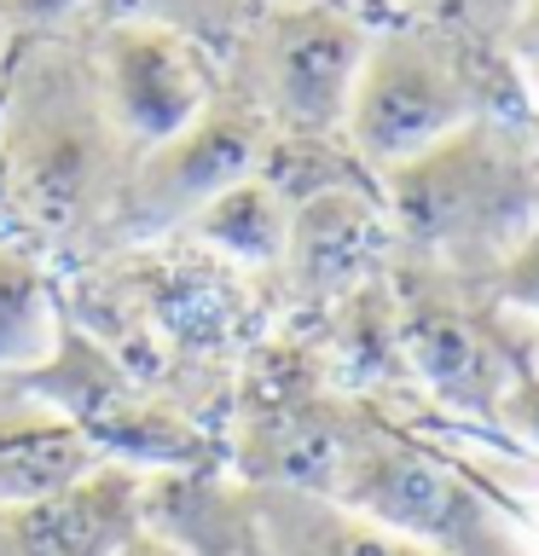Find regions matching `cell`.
Listing matches in <instances>:
<instances>
[{
    "instance_id": "d6986e66",
    "label": "cell",
    "mask_w": 539,
    "mask_h": 556,
    "mask_svg": "<svg viewBox=\"0 0 539 556\" xmlns=\"http://www.w3.org/2000/svg\"><path fill=\"white\" fill-rule=\"evenodd\" d=\"M116 556H180V551H174V545H163V539H156V533L146 528V533H134V539H128V545H122Z\"/></svg>"
},
{
    "instance_id": "9a60e30c",
    "label": "cell",
    "mask_w": 539,
    "mask_h": 556,
    "mask_svg": "<svg viewBox=\"0 0 539 556\" xmlns=\"http://www.w3.org/2000/svg\"><path fill=\"white\" fill-rule=\"evenodd\" d=\"M0 24H7L12 41L76 35L82 24H93V0H0Z\"/></svg>"
},
{
    "instance_id": "ac0fdd59",
    "label": "cell",
    "mask_w": 539,
    "mask_h": 556,
    "mask_svg": "<svg viewBox=\"0 0 539 556\" xmlns=\"http://www.w3.org/2000/svg\"><path fill=\"white\" fill-rule=\"evenodd\" d=\"M504 29H511V52H516L522 76H528V81L539 87V0H522Z\"/></svg>"
},
{
    "instance_id": "7402d4cb",
    "label": "cell",
    "mask_w": 539,
    "mask_h": 556,
    "mask_svg": "<svg viewBox=\"0 0 539 556\" xmlns=\"http://www.w3.org/2000/svg\"><path fill=\"white\" fill-rule=\"evenodd\" d=\"M7 52H12V35H7V24H0V70H7Z\"/></svg>"
},
{
    "instance_id": "8992f818",
    "label": "cell",
    "mask_w": 539,
    "mask_h": 556,
    "mask_svg": "<svg viewBox=\"0 0 539 556\" xmlns=\"http://www.w3.org/2000/svg\"><path fill=\"white\" fill-rule=\"evenodd\" d=\"M476 81L464 76V64L452 59L441 41L412 29L372 35L348 93L342 134L377 174L417 156L435 139H447L452 128H464L476 116Z\"/></svg>"
},
{
    "instance_id": "30bf717a",
    "label": "cell",
    "mask_w": 539,
    "mask_h": 556,
    "mask_svg": "<svg viewBox=\"0 0 539 556\" xmlns=\"http://www.w3.org/2000/svg\"><path fill=\"white\" fill-rule=\"evenodd\" d=\"M400 342H406V359L417 365V377L464 412H499L504 389L516 382L499 342L469 313L447 302H417L406 325H400Z\"/></svg>"
},
{
    "instance_id": "603a6c76",
    "label": "cell",
    "mask_w": 539,
    "mask_h": 556,
    "mask_svg": "<svg viewBox=\"0 0 539 556\" xmlns=\"http://www.w3.org/2000/svg\"><path fill=\"white\" fill-rule=\"evenodd\" d=\"M400 7H435V0H400Z\"/></svg>"
},
{
    "instance_id": "ffe728a7",
    "label": "cell",
    "mask_w": 539,
    "mask_h": 556,
    "mask_svg": "<svg viewBox=\"0 0 539 556\" xmlns=\"http://www.w3.org/2000/svg\"><path fill=\"white\" fill-rule=\"evenodd\" d=\"M469 12L481 17V24H511V12L522 7V0H464Z\"/></svg>"
},
{
    "instance_id": "3957f363",
    "label": "cell",
    "mask_w": 539,
    "mask_h": 556,
    "mask_svg": "<svg viewBox=\"0 0 539 556\" xmlns=\"http://www.w3.org/2000/svg\"><path fill=\"white\" fill-rule=\"evenodd\" d=\"M319 493L447 556H516L504 521L487 510L476 486H464L441 458L383 429H337Z\"/></svg>"
},
{
    "instance_id": "6da1fadb",
    "label": "cell",
    "mask_w": 539,
    "mask_h": 556,
    "mask_svg": "<svg viewBox=\"0 0 539 556\" xmlns=\"http://www.w3.org/2000/svg\"><path fill=\"white\" fill-rule=\"evenodd\" d=\"M128 168L134 151L104 111L87 41H12L0 70V191L17 215L52 238L111 226Z\"/></svg>"
},
{
    "instance_id": "44dd1931",
    "label": "cell",
    "mask_w": 539,
    "mask_h": 556,
    "mask_svg": "<svg viewBox=\"0 0 539 556\" xmlns=\"http://www.w3.org/2000/svg\"><path fill=\"white\" fill-rule=\"evenodd\" d=\"M522 528H528V539H534V556H539V504L528 510V521H522Z\"/></svg>"
},
{
    "instance_id": "4fadbf2b",
    "label": "cell",
    "mask_w": 539,
    "mask_h": 556,
    "mask_svg": "<svg viewBox=\"0 0 539 556\" xmlns=\"http://www.w3.org/2000/svg\"><path fill=\"white\" fill-rule=\"evenodd\" d=\"M365 250H372V208L354 191H319L313 203L290 208V243L285 261L308 285H342L360 273Z\"/></svg>"
},
{
    "instance_id": "277c9868",
    "label": "cell",
    "mask_w": 539,
    "mask_h": 556,
    "mask_svg": "<svg viewBox=\"0 0 539 556\" xmlns=\"http://www.w3.org/2000/svg\"><path fill=\"white\" fill-rule=\"evenodd\" d=\"M233 47L243 70L238 87L267 116V128L330 134L348 116L372 29L330 0H261Z\"/></svg>"
},
{
    "instance_id": "5b68a950",
    "label": "cell",
    "mask_w": 539,
    "mask_h": 556,
    "mask_svg": "<svg viewBox=\"0 0 539 556\" xmlns=\"http://www.w3.org/2000/svg\"><path fill=\"white\" fill-rule=\"evenodd\" d=\"M267 134L273 128L250 104V93L221 81V93L180 134H168L163 146L134 156L128 180H122V198H116L111 232H128V238L180 232L209 198H221L226 186L261 174Z\"/></svg>"
},
{
    "instance_id": "7a4b0ae2",
    "label": "cell",
    "mask_w": 539,
    "mask_h": 556,
    "mask_svg": "<svg viewBox=\"0 0 539 556\" xmlns=\"http://www.w3.org/2000/svg\"><path fill=\"white\" fill-rule=\"evenodd\" d=\"M389 215L424 255L487 267L539 220V163L511 128L469 116L406 163L383 168Z\"/></svg>"
},
{
    "instance_id": "5bb4252c",
    "label": "cell",
    "mask_w": 539,
    "mask_h": 556,
    "mask_svg": "<svg viewBox=\"0 0 539 556\" xmlns=\"http://www.w3.org/2000/svg\"><path fill=\"white\" fill-rule=\"evenodd\" d=\"M255 7L261 0H93V24H151V29H174L186 41L221 52L243 35Z\"/></svg>"
},
{
    "instance_id": "2e32d148",
    "label": "cell",
    "mask_w": 539,
    "mask_h": 556,
    "mask_svg": "<svg viewBox=\"0 0 539 556\" xmlns=\"http://www.w3.org/2000/svg\"><path fill=\"white\" fill-rule=\"evenodd\" d=\"M499 295H504V307L528 313V319L539 325V220L522 232L516 250L499 261Z\"/></svg>"
},
{
    "instance_id": "ba28073f",
    "label": "cell",
    "mask_w": 539,
    "mask_h": 556,
    "mask_svg": "<svg viewBox=\"0 0 539 556\" xmlns=\"http://www.w3.org/2000/svg\"><path fill=\"white\" fill-rule=\"evenodd\" d=\"M146 533V469L99 458L76 481L0 504V556H116Z\"/></svg>"
},
{
    "instance_id": "9c48e42d",
    "label": "cell",
    "mask_w": 539,
    "mask_h": 556,
    "mask_svg": "<svg viewBox=\"0 0 539 556\" xmlns=\"http://www.w3.org/2000/svg\"><path fill=\"white\" fill-rule=\"evenodd\" d=\"M250 510H255L261 556H447L424 545V539L348 510L330 493H313V486L255 481Z\"/></svg>"
},
{
    "instance_id": "e0dca14e",
    "label": "cell",
    "mask_w": 539,
    "mask_h": 556,
    "mask_svg": "<svg viewBox=\"0 0 539 556\" xmlns=\"http://www.w3.org/2000/svg\"><path fill=\"white\" fill-rule=\"evenodd\" d=\"M499 417L511 424L528 446H539V377H516L499 400Z\"/></svg>"
},
{
    "instance_id": "52a82bcc",
    "label": "cell",
    "mask_w": 539,
    "mask_h": 556,
    "mask_svg": "<svg viewBox=\"0 0 539 556\" xmlns=\"http://www.w3.org/2000/svg\"><path fill=\"white\" fill-rule=\"evenodd\" d=\"M93 76L104 93L116 134L128 139V151H151L168 134H180L209 99L221 93L215 52L186 41L174 29L151 24H93Z\"/></svg>"
},
{
    "instance_id": "8fae6325",
    "label": "cell",
    "mask_w": 539,
    "mask_h": 556,
    "mask_svg": "<svg viewBox=\"0 0 539 556\" xmlns=\"http://www.w3.org/2000/svg\"><path fill=\"white\" fill-rule=\"evenodd\" d=\"M180 232L238 267H273V261H285L290 243V203L267 174H250V180L226 186L221 198H209Z\"/></svg>"
},
{
    "instance_id": "7c38bea8",
    "label": "cell",
    "mask_w": 539,
    "mask_h": 556,
    "mask_svg": "<svg viewBox=\"0 0 539 556\" xmlns=\"http://www.w3.org/2000/svg\"><path fill=\"white\" fill-rule=\"evenodd\" d=\"M64 319L52 302L41 261L17 243H0V382L29 377L59 354Z\"/></svg>"
}]
</instances>
